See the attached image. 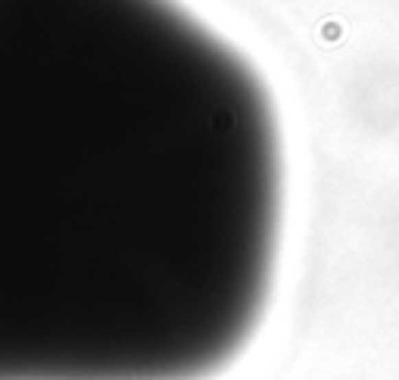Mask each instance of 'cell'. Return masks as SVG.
<instances>
[{"instance_id": "1", "label": "cell", "mask_w": 399, "mask_h": 380, "mask_svg": "<svg viewBox=\"0 0 399 380\" xmlns=\"http://www.w3.org/2000/svg\"><path fill=\"white\" fill-rule=\"evenodd\" d=\"M281 143L178 0H0V380H209L269 309Z\"/></svg>"}]
</instances>
